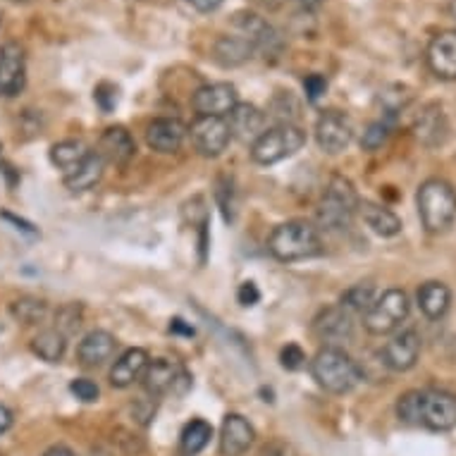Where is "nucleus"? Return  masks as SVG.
Returning a JSON list of instances; mask_svg holds the SVG:
<instances>
[{"label":"nucleus","instance_id":"nucleus-1","mask_svg":"<svg viewBox=\"0 0 456 456\" xmlns=\"http://www.w3.org/2000/svg\"><path fill=\"white\" fill-rule=\"evenodd\" d=\"M396 416L409 426L447 433L456 428V395L444 389H411L399 396Z\"/></svg>","mask_w":456,"mask_h":456},{"label":"nucleus","instance_id":"nucleus-2","mask_svg":"<svg viewBox=\"0 0 456 456\" xmlns=\"http://www.w3.org/2000/svg\"><path fill=\"white\" fill-rule=\"evenodd\" d=\"M311 375L330 395H346L361 382V368L342 346H322L311 361Z\"/></svg>","mask_w":456,"mask_h":456},{"label":"nucleus","instance_id":"nucleus-3","mask_svg":"<svg viewBox=\"0 0 456 456\" xmlns=\"http://www.w3.org/2000/svg\"><path fill=\"white\" fill-rule=\"evenodd\" d=\"M268 251L277 261L294 263L314 258L322 251L321 234L306 220H289L277 224L268 237Z\"/></svg>","mask_w":456,"mask_h":456},{"label":"nucleus","instance_id":"nucleus-4","mask_svg":"<svg viewBox=\"0 0 456 456\" xmlns=\"http://www.w3.org/2000/svg\"><path fill=\"white\" fill-rule=\"evenodd\" d=\"M420 223L430 234L449 230L456 220V191L444 180H428L419 189Z\"/></svg>","mask_w":456,"mask_h":456},{"label":"nucleus","instance_id":"nucleus-5","mask_svg":"<svg viewBox=\"0 0 456 456\" xmlns=\"http://www.w3.org/2000/svg\"><path fill=\"white\" fill-rule=\"evenodd\" d=\"M359 203L361 199L352 182L342 175H335V177H330L321 203H318V223L325 230H346L352 224L354 216L359 213Z\"/></svg>","mask_w":456,"mask_h":456},{"label":"nucleus","instance_id":"nucleus-6","mask_svg":"<svg viewBox=\"0 0 456 456\" xmlns=\"http://www.w3.org/2000/svg\"><path fill=\"white\" fill-rule=\"evenodd\" d=\"M306 134L297 125H275L265 129L254 143H251V158L258 165H275L284 158L294 156L304 149Z\"/></svg>","mask_w":456,"mask_h":456},{"label":"nucleus","instance_id":"nucleus-7","mask_svg":"<svg viewBox=\"0 0 456 456\" xmlns=\"http://www.w3.org/2000/svg\"><path fill=\"white\" fill-rule=\"evenodd\" d=\"M409 308H411V304H409L406 292L387 289L363 314V325L370 335H389L409 318Z\"/></svg>","mask_w":456,"mask_h":456},{"label":"nucleus","instance_id":"nucleus-8","mask_svg":"<svg viewBox=\"0 0 456 456\" xmlns=\"http://www.w3.org/2000/svg\"><path fill=\"white\" fill-rule=\"evenodd\" d=\"M189 139L201 156L217 158L232 139L227 118H196V122L189 127Z\"/></svg>","mask_w":456,"mask_h":456},{"label":"nucleus","instance_id":"nucleus-9","mask_svg":"<svg viewBox=\"0 0 456 456\" xmlns=\"http://www.w3.org/2000/svg\"><path fill=\"white\" fill-rule=\"evenodd\" d=\"M315 139H318V146L330 156L342 153L349 149L354 139L352 120L339 110L321 112V118L315 122Z\"/></svg>","mask_w":456,"mask_h":456},{"label":"nucleus","instance_id":"nucleus-10","mask_svg":"<svg viewBox=\"0 0 456 456\" xmlns=\"http://www.w3.org/2000/svg\"><path fill=\"white\" fill-rule=\"evenodd\" d=\"M237 101V89L232 84H206L191 96V108L199 118H227Z\"/></svg>","mask_w":456,"mask_h":456},{"label":"nucleus","instance_id":"nucleus-11","mask_svg":"<svg viewBox=\"0 0 456 456\" xmlns=\"http://www.w3.org/2000/svg\"><path fill=\"white\" fill-rule=\"evenodd\" d=\"M428 68L442 82L456 79V29H444L430 38L426 51Z\"/></svg>","mask_w":456,"mask_h":456},{"label":"nucleus","instance_id":"nucleus-12","mask_svg":"<svg viewBox=\"0 0 456 456\" xmlns=\"http://www.w3.org/2000/svg\"><path fill=\"white\" fill-rule=\"evenodd\" d=\"M380 356L389 370H396V373L411 370L420 356V335L416 330H402L382 346Z\"/></svg>","mask_w":456,"mask_h":456},{"label":"nucleus","instance_id":"nucleus-13","mask_svg":"<svg viewBox=\"0 0 456 456\" xmlns=\"http://www.w3.org/2000/svg\"><path fill=\"white\" fill-rule=\"evenodd\" d=\"M27 84V55L20 44H5L0 48V96L12 98Z\"/></svg>","mask_w":456,"mask_h":456},{"label":"nucleus","instance_id":"nucleus-14","mask_svg":"<svg viewBox=\"0 0 456 456\" xmlns=\"http://www.w3.org/2000/svg\"><path fill=\"white\" fill-rule=\"evenodd\" d=\"M314 330L322 342H328V346L345 345V342H349L354 337V315L337 304V306L325 308L315 318Z\"/></svg>","mask_w":456,"mask_h":456},{"label":"nucleus","instance_id":"nucleus-15","mask_svg":"<svg viewBox=\"0 0 456 456\" xmlns=\"http://www.w3.org/2000/svg\"><path fill=\"white\" fill-rule=\"evenodd\" d=\"M256 430L241 413H227L220 428V454L244 456L254 447Z\"/></svg>","mask_w":456,"mask_h":456},{"label":"nucleus","instance_id":"nucleus-16","mask_svg":"<svg viewBox=\"0 0 456 456\" xmlns=\"http://www.w3.org/2000/svg\"><path fill=\"white\" fill-rule=\"evenodd\" d=\"M232 24L240 29V34L244 38H248L254 44L256 51L263 53H275L280 48V37L277 31L273 29V24H268V20H263L261 15L256 12H248V10H241L232 17Z\"/></svg>","mask_w":456,"mask_h":456},{"label":"nucleus","instance_id":"nucleus-17","mask_svg":"<svg viewBox=\"0 0 456 456\" xmlns=\"http://www.w3.org/2000/svg\"><path fill=\"white\" fill-rule=\"evenodd\" d=\"M187 134L189 127L177 118H158L146 127V143L158 153H177Z\"/></svg>","mask_w":456,"mask_h":456},{"label":"nucleus","instance_id":"nucleus-18","mask_svg":"<svg viewBox=\"0 0 456 456\" xmlns=\"http://www.w3.org/2000/svg\"><path fill=\"white\" fill-rule=\"evenodd\" d=\"M182 380H187V373L170 359L151 361L142 375L143 389H146L151 396H160L167 395V392H173Z\"/></svg>","mask_w":456,"mask_h":456},{"label":"nucleus","instance_id":"nucleus-19","mask_svg":"<svg viewBox=\"0 0 456 456\" xmlns=\"http://www.w3.org/2000/svg\"><path fill=\"white\" fill-rule=\"evenodd\" d=\"M118 349V339L105 332V330H91L89 335H84V339L77 346V359L84 368L103 366L105 361H110Z\"/></svg>","mask_w":456,"mask_h":456},{"label":"nucleus","instance_id":"nucleus-20","mask_svg":"<svg viewBox=\"0 0 456 456\" xmlns=\"http://www.w3.org/2000/svg\"><path fill=\"white\" fill-rule=\"evenodd\" d=\"M96 153L103 158L105 163L127 165L136 156L134 136L129 134L125 127H108L98 142Z\"/></svg>","mask_w":456,"mask_h":456},{"label":"nucleus","instance_id":"nucleus-21","mask_svg":"<svg viewBox=\"0 0 456 456\" xmlns=\"http://www.w3.org/2000/svg\"><path fill=\"white\" fill-rule=\"evenodd\" d=\"M151 363L149 352L146 349H127L125 354L118 356V361L112 363L110 368V385L118 389H127L132 387L136 380H142L143 370Z\"/></svg>","mask_w":456,"mask_h":456},{"label":"nucleus","instance_id":"nucleus-22","mask_svg":"<svg viewBox=\"0 0 456 456\" xmlns=\"http://www.w3.org/2000/svg\"><path fill=\"white\" fill-rule=\"evenodd\" d=\"M227 125H230L232 136L254 143L265 132V112H261L251 103H237L232 112L227 115Z\"/></svg>","mask_w":456,"mask_h":456},{"label":"nucleus","instance_id":"nucleus-23","mask_svg":"<svg viewBox=\"0 0 456 456\" xmlns=\"http://www.w3.org/2000/svg\"><path fill=\"white\" fill-rule=\"evenodd\" d=\"M447 118H444V112L437 103L426 105L423 112L416 118V122H413V134L423 146H440L447 139Z\"/></svg>","mask_w":456,"mask_h":456},{"label":"nucleus","instance_id":"nucleus-24","mask_svg":"<svg viewBox=\"0 0 456 456\" xmlns=\"http://www.w3.org/2000/svg\"><path fill=\"white\" fill-rule=\"evenodd\" d=\"M103 173L105 160L98 156L96 151H91L89 156L84 158L82 163L77 165L72 173L65 175V187H68L69 191H75V194H79V191H89V189H94L98 182H101Z\"/></svg>","mask_w":456,"mask_h":456},{"label":"nucleus","instance_id":"nucleus-25","mask_svg":"<svg viewBox=\"0 0 456 456\" xmlns=\"http://www.w3.org/2000/svg\"><path fill=\"white\" fill-rule=\"evenodd\" d=\"M254 44L240 37H220L213 45V58H216L223 68H240L244 62H248L254 58Z\"/></svg>","mask_w":456,"mask_h":456},{"label":"nucleus","instance_id":"nucleus-26","mask_svg":"<svg viewBox=\"0 0 456 456\" xmlns=\"http://www.w3.org/2000/svg\"><path fill=\"white\" fill-rule=\"evenodd\" d=\"M449 304H452V292H449L447 284L437 282V280H430V282L420 284L419 306L426 318H430V321H440L442 315L449 311Z\"/></svg>","mask_w":456,"mask_h":456},{"label":"nucleus","instance_id":"nucleus-27","mask_svg":"<svg viewBox=\"0 0 456 456\" xmlns=\"http://www.w3.org/2000/svg\"><path fill=\"white\" fill-rule=\"evenodd\" d=\"M359 213L361 217H363V223H366L375 234H380V237H396V234L402 232V220H399L392 210L380 206V203L361 201Z\"/></svg>","mask_w":456,"mask_h":456},{"label":"nucleus","instance_id":"nucleus-28","mask_svg":"<svg viewBox=\"0 0 456 456\" xmlns=\"http://www.w3.org/2000/svg\"><path fill=\"white\" fill-rule=\"evenodd\" d=\"M31 352L37 354L41 361H45V363H61L65 352H68V337L55 328L41 330L31 339Z\"/></svg>","mask_w":456,"mask_h":456},{"label":"nucleus","instance_id":"nucleus-29","mask_svg":"<svg viewBox=\"0 0 456 456\" xmlns=\"http://www.w3.org/2000/svg\"><path fill=\"white\" fill-rule=\"evenodd\" d=\"M91 151L86 149V143L79 142V139H68V142L55 143L51 149V160L55 167H61L62 173L68 175L75 170L77 165L82 163L84 158L89 156Z\"/></svg>","mask_w":456,"mask_h":456},{"label":"nucleus","instance_id":"nucleus-30","mask_svg":"<svg viewBox=\"0 0 456 456\" xmlns=\"http://www.w3.org/2000/svg\"><path fill=\"white\" fill-rule=\"evenodd\" d=\"M210 437H213V428H210V423H206V420L201 419L191 420V423L184 426V430H182L180 435L182 454L196 456L199 452H203V449L208 447Z\"/></svg>","mask_w":456,"mask_h":456},{"label":"nucleus","instance_id":"nucleus-31","mask_svg":"<svg viewBox=\"0 0 456 456\" xmlns=\"http://www.w3.org/2000/svg\"><path fill=\"white\" fill-rule=\"evenodd\" d=\"M375 301V289L370 284H356L352 289H346L342 294V301H339V306L346 308L349 314H366L368 308L373 306Z\"/></svg>","mask_w":456,"mask_h":456},{"label":"nucleus","instance_id":"nucleus-32","mask_svg":"<svg viewBox=\"0 0 456 456\" xmlns=\"http://www.w3.org/2000/svg\"><path fill=\"white\" fill-rule=\"evenodd\" d=\"M12 315H15L20 322H24V325H38V322L45 321L48 306H45V301L24 297V299L12 304Z\"/></svg>","mask_w":456,"mask_h":456},{"label":"nucleus","instance_id":"nucleus-33","mask_svg":"<svg viewBox=\"0 0 456 456\" xmlns=\"http://www.w3.org/2000/svg\"><path fill=\"white\" fill-rule=\"evenodd\" d=\"M389 134H392V125H389L387 118L373 122V125H368V129L363 132V136H361V146L366 151L382 149V146L387 143Z\"/></svg>","mask_w":456,"mask_h":456},{"label":"nucleus","instance_id":"nucleus-34","mask_svg":"<svg viewBox=\"0 0 456 456\" xmlns=\"http://www.w3.org/2000/svg\"><path fill=\"white\" fill-rule=\"evenodd\" d=\"M382 105H385V118H395L396 112H402L411 101V91L406 86H392L389 91H385L380 96Z\"/></svg>","mask_w":456,"mask_h":456},{"label":"nucleus","instance_id":"nucleus-35","mask_svg":"<svg viewBox=\"0 0 456 456\" xmlns=\"http://www.w3.org/2000/svg\"><path fill=\"white\" fill-rule=\"evenodd\" d=\"M79 328H82V306H77V304L62 306L55 315V330H61L62 335L68 337Z\"/></svg>","mask_w":456,"mask_h":456},{"label":"nucleus","instance_id":"nucleus-36","mask_svg":"<svg viewBox=\"0 0 456 456\" xmlns=\"http://www.w3.org/2000/svg\"><path fill=\"white\" fill-rule=\"evenodd\" d=\"M69 392L79 399V402H86V404H91V402H98V396H101V389H98V385L94 380H89V378H77V380H72V385H69Z\"/></svg>","mask_w":456,"mask_h":456},{"label":"nucleus","instance_id":"nucleus-37","mask_svg":"<svg viewBox=\"0 0 456 456\" xmlns=\"http://www.w3.org/2000/svg\"><path fill=\"white\" fill-rule=\"evenodd\" d=\"M94 101H96L101 110L110 112L112 108L118 105V89H115V86L108 82L98 84L96 91H94Z\"/></svg>","mask_w":456,"mask_h":456},{"label":"nucleus","instance_id":"nucleus-38","mask_svg":"<svg viewBox=\"0 0 456 456\" xmlns=\"http://www.w3.org/2000/svg\"><path fill=\"white\" fill-rule=\"evenodd\" d=\"M280 361H282V368H287V370H299L306 363V354L299 345H287L280 354Z\"/></svg>","mask_w":456,"mask_h":456},{"label":"nucleus","instance_id":"nucleus-39","mask_svg":"<svg viewBox=\"0 0 456 456\" xmlns=\"http://www.w3.org/2000/svg\"><path fill=\"white\" fill-rule=\"evenodd\" d=\"M304 89H306L308 101L315 103V101L328 91V79H325L322 75H308L306 79H304Z\"/></svg>","mask_w":456,"mask_h":456},{"label":"nucleus","instance_id":"nucleus-40","mask_svg":"<svg viewBox=\"0 0 456 456\" xmlns=\"http://www.w3.org/2000/svg\"><path fill=\"white\" fill-rule=\"evenodd\" d=\"M261 299V292H258V287L254 282H244L240 284V289H237V301H240L241 306H256Z\"/></svg>","mask_w":456,"mask_h":456},{"label":"nucleus","instance_id":"nucleus-41","mask_svg":"<svg viewBox=\"0 0 456 456\" xmlns=\"http://www.w3.org/2000/svg\"><path fill=\"white\" fill-rule=\"evenodd\" d=\"M187 3L199 12H216L223 5V0H187Z\"/></svg>","mask_w":456,"mask_h":456},{"label":"nucleus","instance_id":"nucleus-42","mask_svg":"<svg viewBox=\"0 0 456 456\" xmlns=\"http://www.w3.org/2000/svg\"><path fill=\"white\" fill-rule=\"evenodd\" d=\"M170 332H175V335L194 337V328H191V325H187V322L182 321V318H173V321H170Z\"/></svg>","mask_w":456,"mask_h":456},{"label":"nucleus","instance_id":"nucleus-43","mask_svg":"<svg viewBox=\"0 0 456 456\" xmlns=\"http://www.w3.org/2000/svg\"><path fill=\"white\" fill-rule=\"evenodd\" d=\"M12 411H10L8 406H3L0 404V435L3 433H8L10 428H12Z\"/></svg>","mask_w":456,"mask_h":456},{"label":"nucleus","instance_id":"nucleus-44","mask_svg":"<svg viewBox=\"0 0 456 456\" xmlns=\"http://www.w3.org/2000/svg\"><path fill=\"white\" fill-rule=\"evenodd\" d=\"M0 216L5 217V220H8V223H15V224H17V230H24V232H29V234H37V227H34V224L24 223V220H20V217L10 216V213H0Z\"/></svg>","mask_w":456,"mask_h":456},{"label":"nucleus","instance_id":"nucleus-45","mask_svg":"<svg viewBox=\"0 0 456 456\" xmlns=\"http://www.w3.org/2000/svg\"><path fill=\"white\" fill-rule=\"evenodd\" d=\"M44 456H77V454L69 447H62V444H58V447L48 449Z\"/></svg>","mask_w":456,"mask_h":456},{"label":"nucleus","instance_id":"nucleus-46","mask_svg":"<svg viewBox=\"0 0 456 456\" xmlns=\"http://www.w3.org/2000/svg\"><path fill=\"white\" fill-rule=\"evenodd\" d=\"M256 3H258V5H263V8L275 10V8H280V5H282L284 0H256Z\"/></svg>","mask_w":456,"mask_h":456},{"label":"nucleus","instance_id":"nucleus-47","mask_svg":"<svg viewBox=\"0 0 456 456\" xmlns=\"http://www.w3.org/2000/svg\"><path fill=\"white\" fill-rule=\"evenodd\" d=\"M301 3H304L306 8H318V5H321L322 0H301Z\"/></svg>","mask_w":456,"mask_h":456},{"label":"nucleus","instance_id":"nucleus-48","mask_svg":"<svg viewBox=\"0 0 456 456\" xmlns=\"http://www.w3.org/2000/svg\"><path fill=\"white\" fill-rule=\"evenodd\" d=\"M449 15H452V20L456 22V0H449Z\"/></svg>","mask_w":456,"mask_h":456}]
</instances>
